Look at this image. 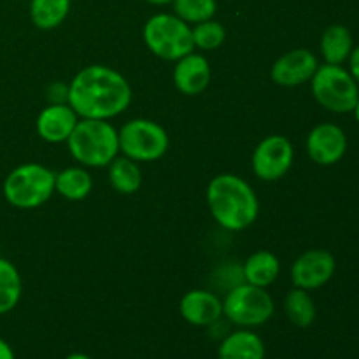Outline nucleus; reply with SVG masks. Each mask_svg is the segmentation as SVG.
<instances>
[{"label": "nucleus", "instance_id": "f257e3e1", "mask_svg": "<svg viewBox=\"0 0 359 359\" xmlns=\"http://www.w3.org/2000/svg\"><path fill=\"white\" fill-rule=\"evenodd\" d=\"M67 104L83 119L111 121L132 104V86L118 70L107 65H88L72 77Z\"/></svg>", "mask_w": 359, "mask_h": 359}, {"label": "nucleus", "instance_id": "f03ea898", "mask_svg": "<svg viewBox=\"0 0 359 359\" xmlns=\"http://www.w3.org/2000/svg\"><path fill=\"white\" fill-rule=\"evenodd\" d=\"M205 200L210 216L223 230L244 231L259 216L258 195L241 175L219 174L210 179Z\"/></svg>", "mask_w": 359, "mask_h": 359}, {"label": "nucleus", "instance_id": "7ed1b4c3", "mask_svg": "<svg viewBox=\"0 0 359 359\" xmlns=\"http://www.w3.org/2000/svg\"><path fill=\"white\" fill-rule=\"evenodd\" d=\"M70 156L86 168H104L119 154L118 130L105 119L77 121L67 140Z\"/></svg>", "mask_w": 359, "mask_h": 359}, {"label": "nucleus", "instance_id": "20e7f679", "mask_svg": "<svg viewBox=\"0 0 359 359\" xmlns=\"http://www.w3.org/2000/svg\"><path fill=\"white\" fill-rule=\"evenodd\" d=\"M55 174L42 163L18 165L4 179V198L14 209H39L55 193Z\"/></svg>", "mask_w": 359, "mask_h": 359}, {"label": "nucleus", "instance_id": "39448f33", "mask_svg": "<svg viewBox=\"0 0 359 359\" xmlns=\"http://www.w3.org/2000/svg\"><path fill=\"white\" fill-rule=\"evenodd\" d=\"M146 48L165 62H177L195 51L191 27L174 13H158L146 21L142 28Z\"/></svg>", "mask_w": 359, "mask_h": 359}, {"label": "nucleus", "instance_id": "423d86ee", "mask_svg": "<svg viewBox=\"0 0 359 359\" xmlns=\"http://www.w3.org/2000/svg\"><path fill=\"white\" fill-rule=\"evenodd\" d=\"M314 100L333 114H351L359 98V84L347 67L319 63L311 79Z\"/></svg>", "mask_w": 359, "mask_h": 359}, {"label": "nucleus", "instance_id": "0eeeda50", "mask_svg": "<svg viewBox=\"0 0 359 359\" xmlns=\"http://www.w3.org/2000/svg\"><path fill=\"white\" fill-rule=\"evenodd\" d=\"M276 304L266 287L242 283L223 298V318L238 328H258L272 319Z\"/></svg>", "mask_w": 359, "mask_h": 359}, {"label": "nucleus", "instance_id": "6e6552de", "mask_svg": "<svg viewBox=\"0 0 359 359\" xmlns=\"http://www.w3.org/2000/svg\"><path fill=\"white\" fill-rule=\"evenodd\" d=\"M119 154L135 160L137 163L158 161L167 154L170 137L160 123L137 118L126 121L118 130Z\"/></svg>", "mask_w": 359, "mask_h": 359}, {"label": "nucleus", "instance_id": "1a4fd4ad", "mask_svg": "<svg viewBox=\"0 0 359 359\" xmlns=\"http://www.w3.org/2000/svg\"><path fill=\"white\" fill-rule=\"evenodd\" d=\"M294 147L286 135H269L255 147L251 156L252 174L265 182H276L291 170Z\"/></svg>", "mask_w": 359, "mask_h": 359}, {"label": "nucleus", "instance_id": "9d476101", "mask_svg": "<svg viewBox=\"0 0 359 359\" xmlns=\"http://www.w3.org/2000/svg\"><path fill=\"white\" fill-rule=\"evenodd\" d=\"M337 272V259L326 249H309L291 265V283L294 287L316 291L326 286Z\"/></svg>", "mask_w": 359, "mask_h": 359}, {"label": "nucleus", "instance_id": "9b49d317", "mask_svg": "<svg viewBox=\"0 0 359 359\" xmlns=\"http://www.w3.org/2000/svg\"><path fill=\"white\" fill-rule=\"evenodd\" d=\"M347 146H349L347 133L335 123H319L305 139L309 158L321 167H332L339 163L346 156Z\"/></svg>", "mask_w": 359, "mask_h": 359}, {"label": "nucleus", "instance_id": "f8f14e48", "mask_svg": "<svg viewBox=\"0 0 359 359\" xmlns=\"http://www.w3.org/2000/svg\"><path fill=\"white\" fill-rule=\"evenodd\" d=\"M318 67L319 58L311 49H291L273 62L272 69H270V79L277 86L297 88L305 83H311Z\"/></svg>", "mask_w": 359, "mask_h": 359}, {"label": "nucleus", "instance_id": "ddd939ff", "mask_svg": "<svg viewBox=\"0 0 359 359\" xmlns=\"http://www.w3.org/2000/svg\"><path fill=\"white\" fill-rule=\"evenodd\" d=\"M179 314L191 326H214L223 318V300L207 290H191L182 294Z\"/></svg>", "mask_w": 359, "mask_h": 359}, {"label": "nucleus", "instance_id": "4468645a", "mask_svg": "<svg viewBox=\"0 0 359 359\" xmlns=\"http://www.w3.org/2000/svg\"><path fill=\"white\" fill-rule=\"evenodd\" d=\"M79 116L67 102L48 104L37 116L35 130L39 137L48 144H63L69 140L76 128Z\"/></svg>", "mask_w": 359, "mask_h": 359}, {"label": "nucleus", "instance_id": "2eb2a0df", "mask_svg": "<svg viewBox=\"0 0 359 359\" xmlns=\"http://www.w3.org/2000/svg\"><path fill=\"white\" fill-rule=\"evenodd\" d=\"M174 63L172 81L179 93L186 97H196L209 88L212 72H210V63L205 56L191 51Z\"/></svg>", "mask_w": 359, "mask_h": 359}, {"label": "nucleus", "instance_id": "dca6fc26", "mask_svg": "<svg viewBox=\"0 0 359 359\" xmlns=\"http://www.w3.org/2000/svg\"><path fill=\"white\" fill-rule=\"evenodd\" d=\"M265 342L251 328H238L228 333L217 347V359H265Z\"/></svg>", "mask_w": 359, "mask_h": 359}, {"label": "nucleus", "instance_id": "f3484780", "mask_svg": "<svg viewBox=\"0 0 359 359\" xmlns=\"http://www.w3.org/2000/svg\"><path fill=\"white\" fill-rule=\"evenodd\" d=\"M280 259L272 251H256L249 256L242 265V279L244 283L258 287H269L279 279Z\"/></svg>", "mask_w": 359, "mask_h": 359}, {"label": "nucleus", "instance_id": "a211bd4d", "mask_svg": "<svg viewBox=\"0 0 359 359\" xmlns=\"http://www.w3.org/2000/svg\"><path fill=\"white\" fill-rule=\"evenodd\" d=\"M354 49V39L346 25H330L321 35L319 51H321L325 63L332 65H344L349 60Z\"/></svg>", "mask_w": 359, "mask_h": 359}, {"label": "nucleus", "instance_id": "6ab92c4d", "mask_svg": "<svg viewBox=\"0 0 359 359\" xmlns=\"http://www.w3.org/2000/svg\"><path fill=\"white\" fill-rule=\"evenodd\" d=\"M93 191V177L86 167H67L55 174V193L70 202H81Z\"/></svg>", "mask_w": 359, "mask_h": 359}, {"label": "nucleus", "instance_id": "aec40b11", "mask_svg": "<svg viewBox=\"0 0 359 359\" xmlns=\"http://www.w3.org/2000/svg\"><path fill=\"white\" fill-rule=\"evenodd\" d=\"M109 184L119 195H133L142 186V170L139 163L128 156L118 154L107 165Z\"/></svg>", "mask_w": 359, "mask_h": 359}, {"label": "nucleus", "instance_id": "412c9836", "mask_svg": "<svg viewBox=\"0 0 359 359\" xmlns=\"http://www.w3.org/2000/svg\"><path fill=\"white\" fill-rule=\"evenodd\" d=\"M284 314L298 328H309L318 318V307L311 291L294 287L284 297Z\"/></svg>", "mask_w": 359, "mask_h": 359}, {"label": "nucleus", "instance_id": "4be33fe9", "mask_svg": "<svg viewBox=\"0 0 359 359\" xmlns=\"http://www.w3.org/2000/svg\"><path fill=\"white\" fill-rule=\"evenodd\" d=\"M70 0H30V20L39 30H55L70 13Z\"/></svg>", "mask_w": 359, "mask_h": 359}, {"label": "nucleus", "instance_id": "5701e85b", "mask_svg": "<svg viewBox=\"0 0 359 359\" xmlns=\"http://www.w3.org/2000/svg\"><path fill=\"white\" fill-rule=\"evenodd\" d=\"M23 294V279L9 259L0 258V316L18 307Z\"/></svg>", "mask_w": 359, "mask_h": 359}, {"label": "nucleus", "instance_id": "b1692460", "mask_svg": "<svg viewBox=\"0 0 359 359\" xmlns=\"http://www.w3.org/2000/svg\"><path fill=\"white\" fill-rule=\"evenodd\" d=\"M172 7L175 16L193 27L202 21L212 20L216 16L217 2L216 0H174Z\"/></svg>", "mask_w": 359, "mask_h": 359}, {"label": "nucleus", "instance_id": "393cba45", "mask_svg": "<svg viewBox=\"0 0 359 359\" xmlns=\"http://www.w3.org/2000/svg\"><path fill=\"white\" fill-rule=\"evenodd\" d=\"M191 37L195 49L200 51H214L221 48L223 42L226 41V30L219 21L207 20L202 23H196L191 27Z\"/></svg>", "mask_w": 359, "mask_h": 359}, {"label": "nucleus", "instance_id": "a878e982", "mask_svg": "<svg viewBox=\"0 0 359 359\" xmlns=\"http://www.w3.org/2000/svg\"><path fill=\"white\" fill-rule=\"evenodd\" d=\"M347 70H349L351 76L359 84V46H354L353 53H351L349 60H347Z\"/></svg>", "mask_w": 359, "mask_h": 359}, {"label": "nucleus", "instance_id": "bb28decb", "mask_svg": "<svg viewBox=\"0 0 359 359\" xmlns=\"http://www.w3.org/2000/svg\"><path fill=\"white\" fill-rule=\"evenodd\" d=\"M0 359H16L13 347H11L4 339H0Z\"/></svg>", "mask_w": 359, "mask_h": 359}, {"label": "nucleus", "instance_id": "cd10ccee", "mask_svg": "<svg viewBox=\"0 0 359 359\" xmlns=\"http://www.w3.org/2000/svg\"><path fill=\"white\" fill-rule=\"evenodd\" d=\"M144 2L151 4V6L161 7V6H168V4H172V2H174V0H144Z\"/></svg>", "mask_w": 359, "mask_h": 359}, {"label": "nucleus", "instance_id": "c85d7f7f", "mask_svg": "<svg viewBox=\"0 0 359 359\" xmlns=\"http://www.w3.org/2000/svg\"><path fill=\"white\" fill-rule=\"evenodd\" d=\"M65 359H93V358L88 356V354H84V353H72V354H69Z\"/></svg>", "mask_w": 359, "mask_h": 359}, {"label": "nucleus", "instance_id": "c756f323", "mask_svg": "<svg viewBox=\"0 0 359 359\" xmlns=\"http://www.w3.org/2000/svg\"><path fill=\"white\" fill-rule=\"evenodd\" d=\"M353 114H354V118H356V121H358V125H359V98H358V102H356V107H354Z\"/></svg>", "mask_w": 359, "mask_h": 359}]
</instances>
